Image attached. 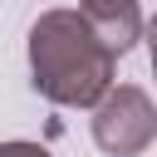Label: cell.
Wrapping results in <instances>:
<instances>
[{"label":"cell","mask_w":157,"mask_h":157,"mask_svg":"<svg viewBox=\"0 0 157 157\" xmlns=\"http://www.w3.org/2000/svg\"><path fill=\"white\" fill-rule=\"evenodd\" d=\"M118 74V54L78 10H44L29 25V83L59 108H93Z\"/></svg>","instance_id":"cell-1"},{"label":"cell","mask_w":157,"mask_h":157,"mask_svg":"<svg viewBox=\"0 0 157 157\" xmlns=\"http://www.w3.org/2000/svg\"><path fill=\"white\" fill-rule=\"evenodd\" d=\"M93 142L108 157H137L157 142V103L137 83H113L93 103Z\"/></svg>","instance_id":"cell-2"},{"label":"cell","mask_w":157,"mask_h":157,"mask_svg":"<svg viewBox=\"0 0 157 157\" xmlns=\"http://www.w3.org/2000/svg\"><path fill=\"white\" fill-rule=\"evenodd\" d=\"M78 15L93 25V34L118 59L142 39V10H137V0H78Z\"/></svg>","instance_id":"cell-3"},{"label":"cell","mask_w":157,"mask_h":157,"mask_svg":"<svg viewBox=\"0 0 157 157\" xmlns=\"http://www.w3.org/2000/svg\"><path fill=\"white\" fill-rule=\"evenodd\" d=\"M0 157H54V152H49V147H39V142L10 137V142H0Z\"/></svg>","instance_id":"cell-4"},{"label":"cell","mask_w":157,"mask_h":157,"mask_svg":"<svg viewBox=\"0 0 157 157\" xmlns=\"http://www.w3.org/2000/svg\"><path fill=\"white\" fill-rule=\"evenodd\" d=\"M142 39H147V54H152V74H157V15L142 20Z\"/></svg>","instance_id":"cell-5"}]
</instances>
